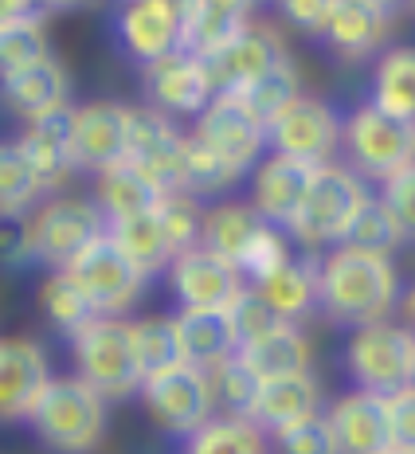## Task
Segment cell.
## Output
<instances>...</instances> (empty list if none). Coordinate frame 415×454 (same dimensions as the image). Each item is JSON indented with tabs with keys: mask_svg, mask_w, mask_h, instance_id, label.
I'll return each instance as SVG.
<instances>
[{
	"mask_svg": "<svg viewBox=\"0 0 415 454\" xmlns=\"http://www.w3.org/2000/svg\"><path fill=\"white\" fill-rule=\"evenodd\" d=\"M71 102L67 106H55L51 114H40V118H32L24 126L20 134V153L27 157V165L35 168V176H40L43 192L47 188H59L67 176L74 173L71 165Z\"/></svg>",
	"mask_w": 415,
	"mask_h": 454,
	"instance_id": "23",
	"label": "cell"
},
{
	"mask_svg": "<svg viewBox=\"0 0 415 454\" xmlns=\"http://www.w3.org/2000/svg\"><path fill=\"white\" fill-rule=\"evenodd\" d=\"M282 59H290V55H286V43H282L278 27L251 20V24H243L228 43H220L212 55H204V71H208V79H212L215 94H231Z\"/></svg>",
	"mask_w": 415,
	"mask_h": 454,
	"instance_id": "13",
	"label": "cell"
},
{
	"mask_svg": "<svg viewBox=\"0 0 415 454\" xmlns=\"http://www.w3.org/2000/svg\"><path fill=\"white\" fill-rule=\"evenodd\" d=\"M223 314H228V321H231V329H235V340H251V337H259L262 329H270L275 325V314H270L267 309V301H262L259 294H254L251 286H243L239 294H235V301L228 309H223Z\"/></svg>",
	"mask_w": 415,
	"mask_h": 454,
	"instance_id": "44",
	"label": "cell"
},
{
	"mask_svg": "<svg viewBox=\"0 0 415 454\" xmlns=\"http://www.w3.org/2000/svg\"><path fill=\"white\" fill-rule=\"evenodd\" d=\"M380 200L388 204V212L400 220L403 227L415 223V168H400L388 181H380Z\"/></svg>",
	"mask_w": 415,
	"mask_h": 454,
	"instance_id": "46",
	"label": "cell"
},
{
	"mask_svg": "<svg viewBox=\"0 0 415 454\" xmlns=\"http://www.w3.org/2000/svg\"><path fill=\"white\" fill-rule=\"evenodd\" d=\"M388 27L392 16L380 12L369 0H337L322 35L341 59H369L388 40Z\"/></svg>",
	"mask_w": 415,
	"mask_h": 454,
	"instance_id": "25",
	"label": "cell"
},
{
	"mask_svg": "<svg viewBox=\"0 0 415 454\" xmlns=\"http://www.w3.org/2000/svg\"><path fill=\"white\" fill-rule=\"evenodd\" d=\"M145 90H149V106L181 118H196L208 102H212V79L204 71V59L188 51H173L157 63H145Z\"/></svg>",
	"mask_w": 415,
	"mask_h": 454,
	"instance_id": "17",
	"label": "cell"
},
{
	"mask_svg": "<svg viewBox=\"0 0 415 454\" xmlns=\"http://www.w3.org/2000/svg\"><path fill=\"white\" fill-rule=\"evenodd\" d=\"M168 290L181 309H228L247 282L243 274L204 247H188L165 267Z\"/></svg>",
	"mask_w": 415,
	"mask_h": 454,
	"instance_id": "14",
	"label": "cell"
},
{
	"mask_svg": "<svg viewBox=\"0 0 415 454\" xmlns=\"http://www.w3.org/2000/svg\"><path fill=\"white\" fill-rule=\"evenodd\" d=\"M411 227H403L395 215L388 212V204L380 196H369L364 207L356 212V220L348 223V231L341 235L337 247H348V251H364V254H380V259H392L395 251L408 243Z\"/></svg>",
	"mask_w": 415,
	"mask_h": 454,
	"instance_id": "32",
	"label": "cell"
},
{
	"mask_svg": "<svg viewBox=\"0 0 415 454\" xmlns=\"http://www.w3.org/2000/svg\"><path fill=\"white\" fill-rule=\"evenodd\" d=\"M40 306H43L47 321H51L59 333H67V337L79 333L87 321L98 317V314H94V306L87 301V294H82V290L74 286L63 270H51L40 282Z\"/></svg>",
	"mask_w": 415,
	"mask_h": 454,
	"instance_id": "38",
	"label": "cell"
},
{
	"mask_svg": "<svg viewBox=\"0 0 415 454\" xmlns=\"http://www.w3.org/2000/svg\"><path fill=\"white\" fill-rule=\"evenodd\" d=\"M67 71L55 55L0 79V98L8 102V110L27 121L40 118V114H51L55 106H67Z\"/></svg>",
	"mask_w": 415,
	"mask_h": 454,
	"instance_id": "28",
	"label": "cell"
},
{
	"mask_svg": "<svg viewBox=\"0 0 415 454\" xmlns=\"http://www.w3.org/2000/svg\"><path fill=\"white\" fill-rule=\"evenodd\" d=\"M235 361H239L254 380H282V376H301L314 368V345L301 333V325L294 321H275L270 329H262L259 337L243 340L235 348Z\"/></svg>",
	"mask_w": 415,
	"mask_h": 454,
	"instance_id": "19",
	"label": "cell"
},
{
	"mask_svg": "<svg viewBox=\"0 0 415 454\" xmlns=\"http://www.w3.org/2000/svg\"><path fill=\"white\" fill-rule=\"evenodd\" d=\"M43 196V184L35 168L27 165L16 141H0V212L4 215H27L35 200Z\"/></svg>",
	"mask_w": 415,
	"mask_h": 454,
	"instance_id": "37",
	"label": "cell"
},
{
	"mask_svg": "<svg viewBox=\"0 0 415 454\" xmlns=\"http://www.w3.org/2000/svg\"><path fill=\"white\" fill-rule=\"evenodd\" d=\"M235 181H239V176H235L220 157L208 153V149L192 134L184 137V196H192V200H204V196L228 192Z\"/></svg>",
	"mask_w": 415,
	"mask_h": 454,
	"instance_id": "40",
	"label": "cell"
},
{
	"mask_svg": "<svg viewBox=\"0 0 415 454\" xmlns=\"http://www.w3.org/2000/svg\"><path fill=\"white\" fill-rule=\"evenodd\" d=\"M247 286L267 301V309L278 321H298L317 309V262L314 259H286L267 278L247 282Z\"/></svg>",
	"mask_w": 415,
	"mask_h": 454,
	"instance_id": "29",
	"label": "cell"
},
{
	"mask_svg": "<svg viewBox=\"0 0 415 454\" xmlns=\"http://www.w3.org/2000/svg\"><path fill=\"white\" fill-rule=\"evenodd\" d=\"M262 231V220L254 215L251 204H212L200 212V231H196V247L220 254L223 262H231L239 270L243 254L254 243V235Z\"/></svg>",
	"mask_w": 415,
	"mask_h": 454,
	"instance_id": "30",
	"label": "cell"
},
{
	"mask_svg": "<svg viewBox=\"0 0 415 454\" xmlns=\"http://www.w3.org/2000/svg\"><path fill=\"white\" fill-rule=\"evenodd\" d=\"M364 200H369V188L348 165H337V160L317 165L309 173L306 196H301L294 220L286 227V239L301 243L306 251H317L325 243H341V235L356 220Z\"/></svg>",
	"mask_w": 415,
	"mask_h": 454,
	"instance_id": "3",
	"label": "cell"
},
{
	"mask_svg": "<svg viewBox=\"0 0 415 454\" xmlns=\"http://www.w3.org/2000/svg\"><path fill=\"white\" fill-rule=\"evenodd\" d=\"M67 340H71L74 376H79L82 384H90L102 400L137 395L141 368H137L134 345H129L126 317H94Z\"/></svg>",
	"mask_w": 415,
	"mask_h": 454,
	"instance_id": "4",
	"label": "cell"
},
{
	"mask_svg": "<svg viewBox=\"0 0 415 454\" xmlns=\"http://www.w3.org/2000/svg\"><path fill=\"white\" fill-rule=\"evenodd\" d=\"M380 454H415V447H388V450H380Z\"/></svg>",
	"mask_w": 415,
	"mask_h": 454,
	"instance_id": "52",
	"label": "cell"
},
{
	"mask_svg": "<svg viewBox=\"0 0 415 454\" xmlns=\"http://www.w3.org/2000/svg\"><path fill=\"white\" fill-rule=\"evenodd\" d=\"M322 415H325L341 454H380V450L395 447L392 427H388V411H384V395L353 387V392H345L341 400Z\"/></svg>",
	"mask_w": 415,
	"mask_h": 454,
	"instance_id": "20",
	"label": "cell"
},
{
	"mask_svg": "<svg viewBox=\"0 0 415 454\" xmlns=\"http://www.w3.org/2000/svg\"><path fill=\"white\" fill-rule=\"evenodd\" d=\"M106 239L114 243V247L126 254L134 267L145 274V278H153V274H161L168 262L181 254V247L173 243V235H168V223L161 215V204L149 207V212H137V215H121V220H106Z\"/></svg>",
	"mask_w": 415,
	"mask_h": 454,
	"instance_id": "24",
	"label": "cell"
},
{
	"mask_svg": "<svg viewBox=\"0 0 415 454\" xmlns=\"http://www.w3.org/2000/svg\"><path fill=\"white\" fill-rule=\"evenodd\" d=\"M27 427L55 454H90L106 439V400L79 376H51L27 411Z\"/></svg>",
	"mask_w": 415,
	"mask_h": 454,
	"instance_id": "2",
	"label": "cell"
},
{
	"mask_svg": "<svg viewBox=\"0 0 415 454\" xmlns=\"http://www.w3.org/2000/svg\"><path fill=\"white\" fill-rule=\"evenodd\" d=\"M286 259H294L286 231H282V227L262 223V231L254 235V243L247 247V254H243L239 274H243V282H259V278H267L270 270H278Z\"/></svg>",
	"mask_w": 415,
	"mask_h": 454,
	"instance_id": "42",
	"label": "cell"
},
{
	"mask_svg": "<svg viewBox=\"0 0 415 454\" xmlns=\"http://www.w3.org/2000/svg\"><path fill=\"white\" fill-rule=\"evenodd\" d=\"M40 12L35 0H0V24H12V20H24V16Z\"/></svg>",
	"mask_w": 415,
	"mask_h": 454,
	"instance_id": "49",
	"label": "cell"
},
{
	"mask_svg": "<svg viewBox=\"0 0 415 454\" xmlns=\"http://www.w3.org/2000/svg\"><path fill=\"white\" fill-rule=\"evenodd\" d=\"M317 411H322V387H317L314 372H301V376H282V380H262L254 387L247 419L262 434H278Z\"/></svg>",
	"mask_w": 415,
	"mask_h": 454,
	"instance_id": "22",
	"label": "cell"
},
{
	"mask_svg": "<svg viewBox=\"0 0 415 454\" xmlns=\"http://www.w3.org/2000/svg\"><path fill=\"white\" fill-rule=\"evenodd\" d=\"M192 137L200 141L208 153H215L235 176H247L267 153V129L254 121L231 94H212V102L196 114Z\"/></svg>",
	"mask_w": 415,
	"mask_h": 454,
	"instance_id": "12",
	"label": "cell"
},
{
	"mask_svg": "<svg viewBox=\"0 0 415 454\" xmlns=\"http://www.w3.org/2000/svg\"><path fill=\"white\" fill-rule=\"evenodd\" d=\"M341 149L353 160L348 168L361 181H388L392 173L411 165L415 129H411V121L388 118L372 102H364V106H356L341 121Z\"/></svg>",
	"mask_w": 415,
	"mask_h": 454,
	"instance_id": "6",
	"label": "cell"
},
{
	"mask_svg": "<svg viewBox=\"0 0 415 454\" xmlns=\"http://www.w3.org/2000/svg\"><path fill=\"white\" fill-rule=\"evenodd\" d=\"M129 345H134L141 380H145V376L165 372V368L184 364L181 361V340H176L173 314H149V317L129 321Z\"/></svg>",
	"mask_w": 415,
	"mask_h": 454,
	"instance_id": "35",
	"label": "cell"
},
{
	"mask_svg": "<svg viewBox=\"0 0 415 454\" xmlns=\"http://www.w3.org/2000/svg\"><path fill=\"white\" fill-rule=\"evenodd\" d=\"M298 94H301L298 67L290 59H282L270 71H262L259 79H251V82H243L239 90H231V98L239 102V106L247 110L254 121H262V129H267V121L275 118L286 102H294Z\"/></svg>",
	"mask_w": 415,
	"mask_h": 454,
	"instance_id": "34",
	"label": "cell"
},
{
	"mask_svg": "<svg viewBox=\"0 0 415 454\" xmlns=\"http://www.w3.org/2000/svg\"><path fill=\"white\" fill-rule=\"evenodd\" d=\"M275 447H278V454H341L322 411L309 415V419H301V423H294V427L278 431L275 434Z\"/></svg>",
	"mask_w": 415,
	"mask_h": 454,
	"instance_id": "43",
	"label": "cell"
},
{
	"mask_svg": "<svg viewBox=\"0 0 415 454\" xmlns=\"http://www.w3.org/2000/svg\"><path fill=\"white\" fill-rule=\"evenodd\" d=\"M47 380H51L47 356L35 340L0 337V419L4 423L27 419V411L40 400Z\"/></svg>",
	"mask_w": 415,
	"mask_h": 454,
	"instance_id": "18",
	"label": "cell"
},
{
	"mask_svg": "<svg viewBox=\"0 0 415 454\" xmlns=\"http://www.w3.org/2000/svg\"><path fill=\"white\" fill-rule=\"evenodd\" d=\"M63 274L87 294V301L94 306L98 317H121L141 298V286L149 282L145 274L106 239V231L74 254L67 267H63Z\"/></svg>",
	"mask_w": 415,
	"mask_h": 454,
	"instance_id": "7",
	"label": "cell"
},
{
	"mask_svg": "<svg viewBox=\"0 0 415 454\" xmlns=\"http://www.w3.org/2000/svg\"><path fill=\"white\" fill-rule=\"evenodd\" d=\"M141 403H145L149 419L157 427L173 431V434H192L196 427H204L215 415V395H212V380L208 372L192 364H176L165 368L157 376H145L137 387Z\"/></svg>",
	"mask_w": 415,
	"mask_h": 454,
	"instance_id": "10",
	"label": "cell"
},
{
	"mask_svg": "<svg viewBox=\"0 0 415 454\" xmlns=\"http://www.w3.org/2000/svg\"><path fill=\"white\" fill-rule=\"evenodd\" d=\"M176 340H181V361L212 372L215 364L231 361L239 340L223 309H176Z\"/></svg>",
	"mask_w": 415,
	"mask_h": 454,
	"instance_id": "26",
	"label": "cell"
},
{
	"mask_svg": "<svg viewBox=\"0 0 415 454\" xmlns=\"http://www.w3.org/2000/svg\"><path fill=\"white\" fill-rule=\"evenodd\" d=\"M345 364L361 392H372V395L403 392V387H411V376H415L411 329L392 317L353 329L345 348Z\"/></svg>",
	"mask_w": 415,
	"mask_h": 454,
	"instance_id": "5",
	"label": "cell"
},
{
	"mask_svg": "<svg viewBox=\"0 0 415 454\" xmlns=\"http://www.w3.org/2000/svg\"><path fill=\"white\" fill-rule=\"evenodd\" d=\"M24 262H32V212H0V267H24Z\"/></svg>",
	"mask_w": 415,
	"mask_h": 454,
	"instance_id": "45",
	"label": "cell"
},
{
	"mask_svg": "<svg viewBox=\"0 0 415 454\" xmlns=\"http://www.w3.org/2000/svg\"><path fill=\"white\" fill-rule=\"evenodd\" d=\"M384 411H388V427L395 447H411L415 442V387L384 395Z\"/></svg>",
	"mask_w": 415,
	"mask_h": 454,
	"instance_id": "47",
	"label": "cell"
},
{
	"mask_svg": "<svg viewBox=\"0 0 415 454\" xmlns=\"http://www.w3.org/2000/svg\"><path fill=\"white\" fill-rule=\"evenodd\" d=\"M333 4L337 0H278V12L286 16V24H294L309 35H322Z\"/></svg>",
	"mask_w": 415,
	"mask_h": 454,
	"instance_id": "48",
	"label": "cell"
},
{
	"mask_svg": "<svg viewBox=\"0 0 415 454\" xmlns=\"http://www.w3.org/2000/svg\"><path fill=\"white\" fill-rule=\"evenodd\" d=\"M254 8H259V0H188L181 51L196 55V59L212 55L215 47L228 43L243 24H251Z\"/></svg>",
	"mask_w": 415,
	"mask_h": 454,
	"instance_id": "27",
	"label": "cell"
},
{
	"mask_svg": "<svg viewBox=\"0 0 415 454\" xmlns=\"http://www.w3.org/2000/svg\"><path fill=\"white\" fill-rule=\"evenodd\" d=\"M102 231H106V220L94 200L55 196L32 212V262H43L47 270H63Z\"/></svg>",
	"mask_w": 415,
	"mask_h": 454,
	"instance_id": "11",
	"label": "cell"
},
{
	"mask_svg": "<svg viewBox=\"0 0 415 454\" xmlns=\"http://www.w3.org/2000/svg\"><path fill=\"white\" fill-rule=\"evenodd\" d=\"M267 145L275 153L294 157L309 168L329 165V160L341 153V114L322 98L298 94L294 102H286L267 121Z\"/></svg>",
	"mask_w": 415,
	"mask_h": 454,
	"instance_id": "8",
	"label": "cell"
},
{
	"mask_svg": "<svg viewBox=\"0 0 415 454\" xmlns=\"http://www.w3.org/2000/svg\"><path fill=\"white\" fill-rule=\"evenodd\" d=\"M126 160V102H82L71 110V165L106 173Z\"/></svg>",
	"mask_w": 415,
	"mask_h": 454,
	"instance_id": "15",
	"label": "cell"
},
{
	"mask_svg": "<svg viewBox=\"0 0 415 454\" xmlns=\"http://www.w3.org/2000/svg\"><path fill=\"white\" fill-rule=\"evenodd\" d=\"M161 196H168V192L149 184L126 160L106 168V173H98V184H94V207L102 212V220H121V215L149 212V207L161 204Z\"/></svg>",
	"mask_w": 415,
	"mask_h": 454,
	"instance_id": "31",
	"label": "cell"
},
{
	"mask_svg": "<svg viewBox=\"0 0 415 454\" xmlns=\"http://www.w3.org/2000/svg\"><path fill=\"white\" fill-rule=\"evenodd\" d=\"M188 0H126L118 12V40L145 67L181 51Z\"/></svg>",
	"mask_w": 415,
	"mask_h": 454,
	"instance_id": "16",
	"label": "cell"
},
{
	"mask_svg": "<svg viewBox=\"0 0 415 454\" xmlns=\"http://www.w3.org/2000/svg\"><path fill=\"white\" fill-rule=\"evenodd\" d=\"M184 137L153 106H126V165L161 192H184Z\"/></svg>",
	"mask_w": 415,
	"mask_h": 454,
	"instance_id": "9",
	"label": "cell"
},
{
	"mask_svg": "<svg viewBox=\"0 0 415 454\" xmlns=\"http://www.w3.org/2000/svg\"><path fill=\"white\" fill-rule=\"evenodd\" d=\"M369 4H376V8H380V12H388V16H392L395 8L403 4V0H369Z\"/></svg>",
	"mask_w": 415,
	"mask_h": 454,
	"instance_id": "51",
	"label": "cell"
},
{
	"mask_svg": "<svg viewBox=\"0 0 415 454\" xmlns=\"http://www.w3.org/2000/svg\"><path fill=\"white\" fill-rule=\"evenodd\" d=\"M309 173L314 168L301 165L294 157H282V153H270L262 157L259 165L251 168V207L262 223L270 227H282L286 231L290 220H294L301 196H306V184H309Z\"/></svg>",
	"mask_w": 415,
	"mask_h": 454,
	"instance_id": "21",
	"label": "cell"
},
{
	"mask_svg": "<svg viewBox=\"0 0 415 454\" xmlns=\"http://www.w3.org/2000/svg\"><path fill=\"white\" fill-rule=\"evenodd\" d=\"M372 106L384 110L388 118L411 121V114H415V51L411 47H392L376 63Z\"/></svg>",
	"mask_w": 415,
	"mask_h": 454,
	"instance_id": "33",
	"label": "cell"
},
{
	"mask_svg": "<svg viewBox=\"0 0 415 454\" xmlns=\"http://www.w3.org/2000/svg\"><path fill=\"white\" fill-rule=\"evenodd\" d=\"M212 380V395H215V408H223V415H235V419H247L251 415V400H254V387L259 380L243 368L239 361H223L208 372Z\"/></svg>",
	"mask_w": 415,
	"mask_h": 454,
	"instance_id": "41",
	"label": "cell"
},
{
	"mask_svg": "<svg viewBox=\"0 0 415 454\" xmlns=\"http://www.w3.org/2000/svg\"><path fill=\"white\" fill-rule=\"evenodd\" d=\"M184 454H267V434L251 419L212 415L204 427L184 434Z\"/></svg>",
	"mask_w": 415,
	"mask_h": 454,
	"instance_id": "36",
	"label": "cell"
},
{
	"mask_svg": "<svg viewBox=\"0 0 415 454\" xmlns=\"http://www.w3.org/2000/svg\"><path fill=\"white\" fill-rule=\"evenodd\" d=\"M47 27H43V12H32L24 20L0 24V79L32 67V63L47 59Z\"/></svg>",
	"mask_w": 415,
	"mask_h": 454,
	"instance_id": "39",
	"label": "cell"
},
{
	"mask_svg": "<svg viewBox=\"0 0 415 454\" xmlns=\"http://www.w3.org/2000/svg\"><path fill=\"white\" fill-rule=\"evenodd\" d=\"M82 0H35V8H74Z\"/></svg>",
	"mask_w": 415,
	"mask_h": 454,
	"instance_id": "50",
	"label": "cell"
},
{
	"mask_svg": "<svg viewBox=\"0 0 415 454\" xmlns=\"http://www.w3.org/2000/svg\"><path fill=\"white\" fill-rule=\"evenodd\" d=\"M400 270L392 259L333 247L317 262V309L337 325L388 321L400 301Z\"/></svg>",
	"mask_w": 415,
	"mask_h": 454,
	"instance_id": "1",
	"label": "cell"
}]
</instances>
